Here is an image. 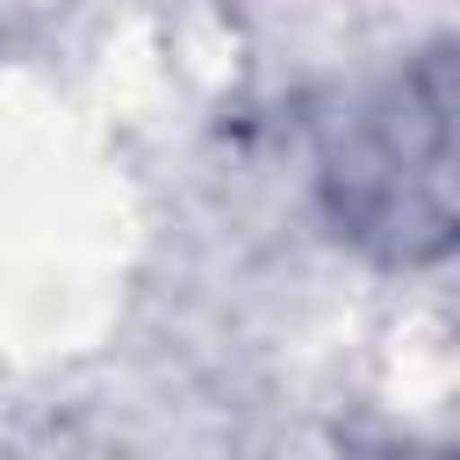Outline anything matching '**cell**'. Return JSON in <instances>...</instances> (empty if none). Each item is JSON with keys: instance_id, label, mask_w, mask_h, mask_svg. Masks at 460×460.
<instances>
[{"instance_id": "obj_1", "label": "cell", "mask_w": 460, "mask_h": 460, "mask_svg": "<svg viewBox=\"0 0 460 460\" xmlns=\"http://www.w3.org/2000/svg\"><path fill=\"white\" fill-rule=\"evenodd\" d=\"M323 194L338 230L381 259H438L460 244V50L402 65L338 115Z\"/></svg>"}]
</instances>
